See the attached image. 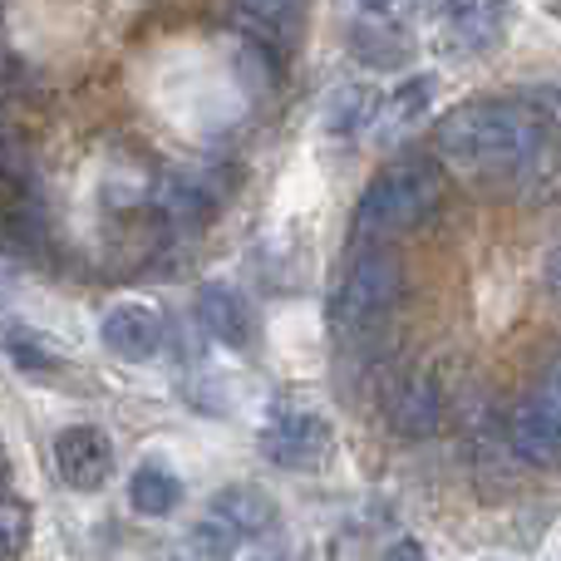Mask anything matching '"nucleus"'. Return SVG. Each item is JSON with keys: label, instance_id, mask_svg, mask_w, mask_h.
Here are the masks:
<instances>
[{"label": "nucleus", "instance_id": "2", "mask_svg": "<svg viewBox=\"0 0 561 561\" xmlns=\"http://www.w3.org/2000/svg\"><path fill=\"white\" fill-rule=\"evenodd\" d=\"M438 203H444V173L424 158H404L365 187V197L355 207V232L369 247H385L389 237L428 222L438 213Z\"/></svg>", "mask_w": 561, "mask_h": 561}, {"label": "nucleus", "instance_id": "8", "mask_svg": "<svg viewBox=\"0 0 561 561\" xmlns=\"http://www.w3.org/2000/svg\"><path fill=\"white\" fill-rule=\"evenodd\" d=\"M507 438H513L517 458H527L533 468H561V414L547 409L542 399H527L513 409Z\"/></svg>", "mask_w": 561, "mask_h": 561}, {"label": "nucleus", "instance_id": "14", "mask_svg": "<svg viewBox=\"0 0 561 561\" xmlns=\"http://www.w3.org/2000/svg\"><path fill=\"white\" fill-rule=\"evenodd\" d=\"M375 108L379 104L365 84H340V89H330V99H325V128L340 138H350L365 124H375Z\"/></svg>", "mask_w": 561, "mask_h": 561}, {"label": "nucleus", "instance_id": "3", "mask_svg": "<svg viewBox=\"0 0 561 561\" xmlns=\"http://www.w3.org/2000/svg\"><path fill=\"white\" fill-rule=\"evenodd\" d=\"M399 286H404V272H399V256L389 247H365L350 266L345 286L335 296V320L345 330H369L394 310Z\"/></svg>", "mask_w": 561, "mask_h": 561}, {"label": "nucleus", "instance_id": "13", "mask_svg": "<svg viewBox=\"0 0 561 561\" xmlns=\"http://www.w3.org/2000/svg\"><path fill=\"white\" fill-rule=\"evenodd\" d=\"M128 503H134L138 517H168L178 503H183V483H178L168 468L144 463L134 478H128Z\"/></svg>", "mask_w": 561, "mask_h": 561}, {"label": "nucleus", "instance_id": "15", "mask_svg": "<svg viewBox=\"0 0 561 561\" xmlns=\"http://www.w3.org/2000/svg\"><path fill=\"white\" fill-rule=\"evenodd\" d=\"M296 10L300 0H237V15L247 20L252 30H262V35H290V25H296Z\"/></svg>", "mask_w": 561, "mask_h": 561}, {"label": "nucleus", "instance_id": "18", "mask_svg": "<svg viewBox=\"0 0 561 561\" xmlns=\"http://www.w3.org/2000/svg\"><path fill=\"white\" fill-rule=\"evenodd\" d=\"M537 399H542L547 409H557V414H561V359H552V365H547L542 385H537Z\"/></svg>", "mask_w": 561, "mask_h": 561}, {"label": "nucleus", "instance_id": "9", "mask_svg": "<svg viewBox=\"0 0 561 561\" xmlns=\"http://www.w3.org/2000/svg\"><path fill=\"white\" fill-rule=\"evenodd\" d=\"M197 320H203V330L217 345H227V350L252 345V310H247V300L237 296L232 286H222V280H207V286L197 290Z\"/></svg>", "mask_w": 561, "mask_h": 561}, {"label": "nucleus", "instance_id": "6", "mask_svg": "<svg viewBox=\"0 0 561 561\" xmlns=\"http://www.w3.org/2000/svg\"><path fill=\"white\" fill-rule=\"evenodd\" d=\"M513 5L507 0H454L444 15V49L448 55H488L503 45Z\"/></svg>", "mask_w": 561, "mask_h": 561}, {"label": "nucleus", "instance_id": "16", "mask_svg": "<svg viewBox=\"0 0 561 561\" xmlns=\"http://www.w3.org/2000/svg\"><path fill=\"white\" fill-rule=\"evenodd\" d=\"M5 355L15 359L20 369H55V350H49L45 340L35 335V330L10 325V330H5Z\"/></svg>", "mask_w": 561, "mask_h": 561}, {"label": "nucleus", "instance_id": "12", "mask_svg": "<svg viewBox=\"0 0 561 561\" xmlns=\"http://www.w3.org/2000/svg\"><path fill=\"white\" fill-rule=\"evenodd\" d=\"M428 99H434V79H409L399 94L379 99V108H375V138H404L409 128L419 124V114L428 108Z\"/></svg>", "mask_w": 561, "mask_h": 561}, {"label": "nucleus", "instance_id": "11", "mask_svg": "<svg viewBox=\"0 0 561 561\" xmlns=\"http://www.w3.org/2000/svg\"><path fill=\"white\" fill-rule=\"evenodd\" d=\"M385 409H389V424H394L399 434H409V438H419V434H434L438 399H434V385H428V379L404 375L394 389H389Z\"/></svg>", "mask_w": 561, "mask_h": 561}, {"label": "nucleus", "instance_id": "7", "mask_svg": "<svg viewBox=\"0 0 561 561\" xmlns=\"http://www.w3.org/2000/svg\"><path fill=\"white\" fill-rule=\"evenodd\" d=\"M99 340H104L108 355L128 359V365H144L163 350V316L153 306H138V300H124V306L104 310L99 320Z\"/></svg>", "mask_w": 561, "mask_h": 561}, {"label": "nucleus", "instance_id": "1", "mask_svg": "<svg viewBox=\"0 0 561 561\" xmlns=\"http://www.w3.org/2000/svg\"><path fill=\"white\" fill-rule=\"evenodd\" d=\"M547 144V124L537 108L513 99H473V104L448 108L434 124V148L458 173L507 178L527 168Z\"/></svg>", "mask_w": 561, "mask_h": 561}, {"label": "nucleus", "instance_id": "21", "mask_svg": "<svg viewBox=\"0 0 561 561\" xmlns=\"http://www.w3.org/2000/svg\"><path fill=\"white\" fill-rule=\"evenodd\" d=\"M359 5H365L369 15H379V10H389V5H394V0H359Z\"/></svg>", "mask_w": 561, "mask_h": 561}, {"label": "nucleus", "instance_id": "22", "mask_svg": "<svg viewBox=\"0 0 561 561\" xmlns=\"http://www.w3.org/2000/svg\"><path fill=\"white\" fill-rule=\"evenodd\" d=\"M252 561H256V557H252Z\"/></svg>", "mask_w": 561, "mask_h": 561}, {"label": "nucleus", "instance_id": "4", "mask_svg": "<svg viewBox=\"0 0 561 561\" xmlns=\"http://www.w3.org/2000/svg\"><path fill=\"white\" fill-rule=\"evenodd\" d=\"M262 454L272 458L276 468H306V473H316V468H325L330 458V428L320 424L316 414H300V409H276L272 424L262 428Z\"/></svg>", "mask_w": 561, "mask_h": 561}, {"label": "nucleus", "instance_id": "19", "mask_svg": "<svg viewBox=\"0 0 561 561\" xmlns=\"http://www.w3.org/2000/svg\"><path fill=\"white\" fill-rule=\"evenodd\" d=\"M379 561H428V552H424L419 542H394Z\"/></svg>", "mask_w": 561, "mask_h": 561}, {"label": "nucleus", "instance_id": "17", "mask_svg": "<svg viewBox=\"0 0 561 561\" xmlns=\"http://www.w3.org/2000/svg\"><path fill=\"white\" fill-rule=\"evenodd\" d=\"M25 533H30V513L20 503H0V561H10L25 547Z\"/></svg>", "mask_w": 561, "mask_h": 561}, {"label": "nucleus", "instance_id": "10", "mask_svg": "<svg viewBox=\"0 0 561 561\" xmlns=\"http://www.w3.org/2000/svg\"><path fill=\"white\" fill-rule=\"evenodd\" d=\"M213 517H222V523L232 527V533H242V537H262V533H272V527L280 523L276 497L262 493V488H252V483L222 488V493L213 497Z\"/></svg>", "mask_w": 561, "mask_h": 561}, {"label": "nucleus", "instance_id": "5", "mask_svg": "<svg viewBox=\"0 0 561 561\" xmlns=\"http://www.w3.org/2000/svg\"><path fill=\"white\" fill-rule=\"evenodd\" d=\"M55 468L69 488L94 493V488H104L108 473H114V444H108V434L94 424H69L55 434Z\"/></svg>", "mask_w": 561, "mask_h": 561}, {"label": "nucleus", "instance_id": "20", "mask_svg": "<svg viewBox=\"0 0 561 561\" xmlns=\"http://www.w3.org/2000/svg\"><path fill=\"white\" fill-rule=\"evenodd\" d=\"M547 286H552V296L561 300V247L547 256Z\"/></svg>", "mask_w": 561, "mask_h": 561}]
</instances>
